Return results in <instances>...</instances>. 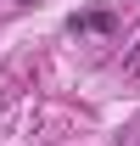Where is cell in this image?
Returning a JSON list of instances; mask_svg holds the SVG:
<instances>
[{
	"instance_id": "obj_1",
	"label": "cell",
	"mask_w": 140,
	"mask_h": 146,
	"mask_svg": "<svg viewBox=\"0 0 140 146\" xmlns=\"http://www.w3.org/2000/svg\"><path fill=\"white\" fill-rule=\"evenodd\" d=\"M112 11H84V17H73V34H106V28H112Z\"/></svg>"
},
{
	"instance_id": "obj_2",
	"label": "cell",
	"mask_w": 140,
	"mask_h": 146,
	"mask_svg": "<svg viewBox=\"0 0 140 146\" xmlns=\"http://www.w3.org/2000/svg\"><path fill=\"white\" fill-rule=\"evenodd\" d=\"M123 79H140V45H135L129 56H123Z\"/></svg>"
}]
</instances>
